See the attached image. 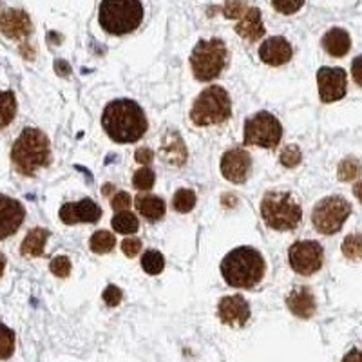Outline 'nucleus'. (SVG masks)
I'll return each instance as SVG.
<instances>
[{
	"mask_svg": "<svg viewBox=\"0 0 362 362\" xmlns=\"http://www.w3.org/2000/svg\"><path fill=\"white\" fill-rule=\"evenodd\" d=\"M322 47L332 57L342 58L351 49V38L348 35V31H344L341 28H334L329 29L328 33L322 37Z\"/></svg>",
	"mask_w": 362,
	"mask_h": 362,
	"instance_id": "22",
	"label": "nucleus"
},
{
	"mask_svg": "<svg viewBox=\"0 0 362 362\" xmlns=\"http://www.w3.org/2000/svg\"><path fill=\"white\" fill-rule=\"evenodd\" d=\"M51 145L49 138L42 131L28 127L21 132L11 148L13 167L22 176H35L38 169L49 165Z\"/></svg>",
	"mask_w": 362,
	"mask_h": 362,
	"instance_id": "3",
	"label": "nucleus"
},
{
	"mask_svg": "<svg viewBox=\"0 0 362 362\" xmlns=\"http://www.w3.org/2000/svg\"><path fill=\"white\" fill-rule=\"evenodd\" d=\"M115 245H116L115 235L107 230H98L90 235L89 248L90 252H95V254H109V252L115 248Z\"/></svg>",
	"mask_w": 362,
	"mask_h": 362,
	"instance_id": "26",
	"label": "nucleus"
},
{
	"mask_svg": "<svg viewBox=\"0 0 362 362\" xmlns=\"http://www.w3.org/2000/svg\"><path fill=\"white\" fill-rule=\"evenodd\" d=\"M196 202H198V196H196L192 189H180L174 194L173 206L180 214H187V212H190L196 206Z\"/></svg>",
	"mask_w": 362,
	"mask_h": 362,
	"instance_id": "27",
	"label": "nucleus"
},
{
	"mask_svg": "<svg viewBox=\"0 0 362 362\" xmlns=\"http://www.w3.org/2000/svg\"><path fill=\"white\" fill-rule=\"evenodd\" d=\"M218 315L223 325L241 328L250 319V305L243 296H226L219 300Z\"/></svg>",
	"mask_w": 362,
	"mask_h": 362,
	"instance_id": "14",
	"label": "nucleus"
},
{
	"mask_svg": "<svg viewBox=\"0 0 362 362\" xmlns=\"http://www.w3.org/2000/svg\"><path fill=\"white\" fill-rule=\"evenodd\" d=\"M141 250V241L138 238H129L125 241H122V252H124L127 257H134V255L140 254Z\"/></svg>",
	"mask_w": 362,
	"mask_h": 362,
	"instance_id": "38",
	"label": "nucleus"
},
{
	"mask_svg": "<svg viewBox=\"0 0 362 362\" xmlns=\"http://www.w3.org/2000/svg\"><path fill=\"white\" fill-rule=\"evenodd\" d=\"M141 268L148 276H160L165 268V257L158 250H147L141 255Z\"/></svg>",
	"mask_w": 362,
	"mask_h": 362,
	"instance_id": "28",
	"label": "nucleus"
},
{
	"mask_svg": "<svg viewBox=\"0 0 362 362\" xmlns=\"http://www.w3.org/2000/svg\"><path fill=\"white\" fill-rule=\"evenodd\" d=\"M102 127L116 144H136L147 132V116L140 103L119 98L111 102L102 115Z\"/></svg>",
	"mask_w": 362,
	"mask_h": 362,
	"instance_id": "1",
	"label": "nucleus"
},
{
	"mask_svg": "<svg viewBox=\"0 0 362 362\" xmlns=\"http://www.w3.org/2000/svg\"><path fill=\"white\" fill-rule=\"evenodd\" d=\"M235 33L248 42H255L264 37V24L257 8H248L235 24Z\"/></svg>",
	"mask_w": 362,
	"mask_h": 362,
	"instance_id": "20",
	"label": "nucleus"
},
{
	"mask_svg": "<svg viewBox=\"0 0 362 362\" xmlns=\"http://www.w3.org/2000/svg\"><path fill=\"white\" fill-rule=\"evenodd\" d=\"M15 351V332L6 325H0V361L9 358Z\"/></svg>",
	"mask_w": 362,
	"mask_h": 362,
	"instance_id": "31",
	"label": "nucleus"
},
{
	"mask_svg": "<svg viewBox=\"0 0 362 362\" xmlns=\"http://www.w3.org/2000/svg\"><path fill=\"white\" fill-rule=\"evenodd\" d=\"M154 181H156V174L151 167H141L132 176V185L138 190H151L154 187Z\"/></svg>",
	"mask_w": 362,
	"mask_h": 362,
	"instance_id": "32",
	"label": "nucleus"
},
{
	"mask_svg": "<svg viewBox=\"0 0 362 362\" xmlns=\"http://www.w3.org/2000/svg\"><path fill=\"white\" fill-rule=\"evenodd\" d=\"M272 6L281 15H293L305 6V0H272Z\"/></svg>",
	"mask_w": 362,
	"mask_h": 362,
	"instance_id": "36",
	"label": "nucleus"
},
{
	"mask_svg": "<svg viewBox=\"0 0 362 362\" xmlns=\"http://www.w3.org/2000/svg\"><path fill=\"white\" fill-rule=\"evenodd\" d=\"M362 174V165L355 158H346L341 161L337 170V176L341 181H354Z\"/></svg>",
	"mask_w": 362,
	"mask_h": 362,
	"instance_id": "30",
	"label": "nucleus"
},
{
	"mask_svg": "<svg viewBox=\"0 0 362 362\" xmlns=\"http://www.w3.org/2000/svg\"><path fill=\"white\" fill-rule=\"evenodd\" d=\"M144 6L140 0H102L98 22L105 33L124 37L140 28Z\"/></svg>",
	"mask_w": 362,
	"mask_h": 362,
	"instance_id": "5",
	"label": "nucleus"
},
{
	"mask_svg": "<svg viewBox=\"0 0 362 362\" xmlns=\"http://www.w3.org/2000/svg\"><path fill=\"white\" fill-rule=\"evenodd\" d=\"M111 225L112 228H115V232L124 235L134 234V232H138V228H140V223H138L136 214H132V212H129V210H122V212H118V214L112 218Z\"/></svg>",
	"mask_w": 362,
	"mask_h": 362,
	"instance_id": "25",
	"label": "nucleus"
},
{
	"mask_svg": "<svg viewBox=\"0 0 362 362\" xmlns=\"http://www.w3.org/2000/svg\"><path fill=\"white\" fill-rule=\"evenodd\" d=\"M261 218L272 230L290 232L299 226L303 209L292 192L270 190L264 194L261 202Z\"/></svg>",
	"mask_w": 362,
	"mask_h": 362,
	"instance_id": "4",
	"label": "nucleus"
},
{
	"mask_svg": "<svg viewBox=\"0 0 362 362\" xmlns=\"http://www.w3.org/2000/svg\"><path fill=\"white\" fill-rule=\"evenodd\" d=\"M102 299L105 305L111 306V308H115V306H118L119 303H122V299H124V292H122V290H119L116 284H109L107 288L103 290Z\"/></svg>",
	"mask_w": 362,
	"mask_h": 362,
	"instance_id": "37",
	"label": "nucleus"
},
{
	"mask_svg": "<svg viewBox=\"0 0 362 362\" xmlns=\"http://www.w3.org/2000/svg\"><path fill=\"white\" fill-rule=\"evenodd\" d=\"M102 218V209L90 198L80 202H71L60 209V221L64 225H76V223H98Z\"/></svg>",
	"mask_w": 362,
	"mask_h": 362,
	"instance_id": "15",
	"label": "nucleus"
},
{
	"mask_svg": "<svg viewBox=\"0 0 362 362\" xmlns=\"http://www.w3.org/2000/svg\"><path fill=\"white\" fill-rule=\"evenodd\" d=\"M47 238H49V230L40 228V226L33 228V230L25 235L24 241H22L21 254L24 255V257H42V255H44Z\"/></svg>",
	"mask_w": 362,
	"mask_h": 362,
	"instance_id": "23",
	"label": "nucleus"
},
{
	"mask_svg": "<svg viewBox=\"0 0 362 362\" xmlns=\"http://www.w3.org/2000/svg\"><path fill=\"white\" fill-rule=\"evenodd\" d=\"M112 190H115V187H112V185L103 187V194H109V192H112Z\"/></svg>",
	"mask_w": 362,
	"mask_h": 362,
	"instance_id": "45",
	"label": "nucleus"
},
{
	"mask_svg": "<svg viewBox=\"0 0 362 362\" xmlns=\"http://www.w3.org/2000/svg\"><path fill=\"white\" fill-rule=\"evenodd\" d=\"M317 87H319L321 102H339L344 98L346 89H348L346 71L341 67H321L317 71Z\"/></svg>",
	"mask_w": 362,
	"mask_h": 362,
	"instance_id": "11",
	"label": "nucleus"
},
{
	"mask_svg": "<svg viewBox=\"0 0 362 362\" xmlns=\"http://www.w3.org/2000/svg\"><path fill=\"white\" fill-rule=\"evenodd\" d=\"M252 173V156L245 148H230L221 158V174L230 183H245Z\"/></svg>",
	"mask_w": 362,
	"mask_h": 362,
	"instance_id": "12",
	"label": "nucleus"
},
{
	"mask_svg": "<svg viewBox=\"0 0 362 362\" xmlns=\"http://www.w3.org/2000/svg\"><path fill=\"white\" fill-rule=\"evenodd\" d=\"M351 205L341 196H328L321 199L313 206L312 223L315 230L322 235H334L337 234L350 218Z\"/></svg>",
	"mask_w": 362,
	"mask_h": 362,
	"instance_id": "8",
	"label": "nucleus"
},
{
	"mask_svg": "<svg viewBox=\"0 0 362 362\" xmlns=\"http://www.w3.org/2000/svg\"><path fill=\"white\" fill-rule=\"evenodd\" d=\"M25 219V210L18 199L0 194V239L17 234Z\"/></svg>",
	"mask_w": 362,
	"mask_h": 362,
	"instance_id": "13",
	"label": "nucleus"
},
{
	"mask_svg": "<svg viewBox=\"0 0 362 362\" xmlns=\"http://www.w3.org/2000/svg\"><path fill=\"white\" fill-rule=\"evenodd\" d=\"M4 270H6V257H4V254L0 252V277H2Z\"/></svg>",
	"mask_w": 362,
	"mask_h": 362,
	"instance_id": "44",
	"label": "nucleus"
},
{
	"mask_svg": "<svg viewBox=\"0 0 362 362\" xmlns=\"http://www.w3.org/2000/svg\"><path fill=\"white\" fill-rule=\"evenodd\" d=\"M342 254L346 255V259L350 261H362V235L361 234H350L346 235L341 247Z\"/></svg>",
	"mask_w": 362,
	"mask_h": 362,
	"instance_id": "29",
	"label": "nucleus"
},
{
	"mask_svg": "<svg viewBox=\"0 0 362 362\" xmlns=\"http://www.w3.org/2000/svg\"><path fill=\"white\" fill-rule=\"evenodd\" d=\"M228 58V49L221 38L199 40L190 54V67L198 82H212L223 73Z\"/></svg>",
	"mask_w": 362,
	"mask_h": 362,
	"instance_id": "7",
	"label": "nucleus"
},
{
	"mask_svg": "<svg viewBox=\"0 0 362 362\" xmlns=\"http://www.w3.org/2000/svg\"><path fill=\"white\" fill-rule=\"evenodd\" d=\"M0 31L11 40H25L33 31V24L22 9H8L0 15Z\"/></svg>",
	"mask_w": 362,
	"mask_h": 362,
	"instance_id": "16",
	"label": "nucleus"
},
{
	"mask_svg": "<svg viewBox=\"0 0 362 362\" xmlns=\"http://www.w3.org/2000/svg\"><path fill=\"white\" fill-rule=\"evenodd\" d=\"M49 270H51V274H53V276L60 277V279H64V277H69L71 259L67 257V255H57V257L51 261Z\"/></svg>",
	"mask_w": 362,
	"mask_h": 362,
	"instance_id": "35",
	"label": "nucleus"
},
{
	"mask_svg": "<svg viewBox=\"0 0 362 362\" xmlns=\"http://www.w3.org/2000/svg\"><path fill=\"white\" fill-rule=\"evenodd\" d=\"M292 45L284 37L267 38L259 47V58L270 67L284 66V64H288L292 60Z\"/></svg>",
	"mask_w": 362,
	"mask_h": 362,
	"instance_id": "17",
	"label": "nucleus"
},
{
	"mask_svg": "<svg viewBox=\"0 0 362 362\" xmlns=\"http://www.w3.org/2000/svg\"><path fill=\"white\" fill-rule=\"evenodd\" d=\"M247 2L245 0H225V6H223V15L230 21H238L245 15L247 11Z\"/></svg>",
	"mask_w": 362,
	"mask_h": 362,
	"instance_id": "34",
	"label": "nucleus"
},
{
	"mask_svg": "<svg viewBox=\"0 0 362 362\" xmlns=\"http://www.w3.org/2000/svg\"><path fill=\"white\" fill-rule=\"evenodd\" d=\"M300 160H303V154H300V148L297 147V145H288V147H284V151L279 156L281 165H284L286 169H296L297 165L300 163Z\"/></svg>",
	"mask_w": 362,
	"mask_h": 362,
	"instance_id": "33",
	"label": "nucleus"
},
{
	"mask_svg": "<svg viewBox=\"0 0 362 362\" xmlns=\"http://www.w3.org/2000/svg\"><path fill=\"white\" fill-rule=\"evenodd\" d=\"M354 194H355V198L362 203V180L357 181V183L354 185Z\"/></svg>",
	"mask_w": 362,
	"mask_h": 362,
	"instance_id": "43",
	"label": "nucleus"
},
{
	"mask_svg": "<svg viewBox=\"0 0 362 362\" xmlns=\"http://www.w3.org/2000/svg\"><path fill=\"white\" fill-rule=\"evenodd\" d=\"M286 306L290 308V312L293 313L299 319H310V317L315 313V297H313L312 290L308 286H299V288H293L292 292L286 297Z\"/></svg>",
	"mask_w": 362,
	"mask_h": 362,
	"instance_id": "19",
	"label": "nucleus"
},
{
	"mask_svg": "<svg viewBox=\"0 0 362 362\" xmlns=\"http://www.w3.org/2000/svg\"><path fill=\"white\" fill-rule=\"evenodd\" d=\"M230 115L232 102L228 93L219 86H210L194 100L190 119L198 127H209V125L225 124Z\"/></svg>",
	"mask_w": 362,
	"mask_h": 362,
	"instance_id": "6",
	"label": "nucleus"
},
{
	"mask_svg": "<svg viewBox=\"0 0 362 362\" xmlns=\"http://www.w3.org/2000/svg\"><path fill=\"white\" fill-rule=\"evenodd\" d=\"M17 116V98L11 90H0V131L8 127Z\"/></svg>",
	"mask_w": 362,
	"mask_h": 362,
	"instance_id": "24",
	"label": "nucleus"
},
{
	"mask_svg": "<svg viewBox=\"0 0 362 362\" xmlns=\"http://www.w3.org/2000/svg\"><path fill=\"white\" fill-rule=\"evenodd\" d=\"M267 272V263L259 250L252 247H238L221 261V276L232 288L250 290L259 284Z\"/></svg>",
	"mask_w": 362,
	"mask_h": 362,
	"instance_id": "2",
	"label": "nucleus"
},
{
	"mask_svg": "<svg viewBox=\"0 0 362 362\" xmlns=\"http://www.w3.org/2000/svg\"><path fill=\"white\" fill-rule=\"evenodd\" d=\"M342 362H362V350H351L350 354H346Z\"/></svg>",
	"mask_w": 362,
	"mask_h": 362,
	"instance_id": "42",
	"label": "nucleus"
},
{
	"mask_svg": "<svg viewBox=\"0 0 362 362\" xmlns=\"http://www.w3.org/2000/svg\"><path fill=\"white\" fill-rule=\"evenodd\" d=\"M288 261L292 270L299 276H313L325 263V250L317 241H297L290 247Z\"/></svg>",
	"mask_w": 362,
	"mask_h": 362,
	"instance_id": "10",
	"label": "nucleus"
},
{
	"mask_svg": "<svg viewBox=\"0 0 362 362\" xmlns=\"http://www.w3.org/2000/svg\"><path fill=\"white\" fill-rule=\"evenodd\" d=\"M134 160L138 161V163H140V165H144V167H148V165L153 163L154 153H153V151H151V148L141 147V148H138V151H136Z\"/></svg>",
	"mask_w": 362,
	"mask_h": 362,
	"instance_id": "40",
	"label": "nucleus"
},
{
	"mask_svg": "<svg viewBox=\"0 0 362 362\" xmlns=\"http://www.w3.org/2000/svg\"><path fill=\"white\" fill-rule=\"evenodd\" d=\"M283 140V125L274 115L267 111L255 112L245 122V145L263 148H276Z\"/></svg>",
	"mask_w": 362,
	"mask_h": 362,
	"instance_id": "9",
	"label": "nucleus"
},
{
	"mask_svg": "<svg viewBox=\"0 0 362 362\" xmlns=\"http://www.w3.org/2000/svg\"><path fill=\"white\" fill-rule=\"evenodd\" d=\"M160 154L163 161L174 167H181L187 161V145L177 131H169L163 136L160 145Z\"/></svg>",
	"mask_w": 362,
	"mask_h": 362,
	"instance_id": "18",
	"label": "nucleus"
},
{
	"mask_svg": "<svg viewBox=\"0 0 362 362\" xmlns=\"http://www.w3.org/2000/svg\"><path fill=\"white\" fill-rule=\"evenodd\" d=\"M132 199L131 196H129L127 192H118L112 198V209L116 210V212H122V210H129V206H131Z\"/></svg>",
	"mask_w": 362,
	"mask_h": 362,
	"instance_id": "39",
	"label": "nucleus"
},
{
	"mask_svg": "<svg viewBox=\"0 0 362 362\" xmlns=\"http://www.w3.org/2000/svg\"><path fill=\"white\" fill-rule=\"evenodd\" d=\"M136 210L147 219L148 223H156L160 219H163L165 212H167V205H165L163 199L160 196H154V194H140L134 202Z\"/></svg>",
	"mask_w": 362,
	"mask_h": 362,
	"instance_id": "21",
	"label": "nucleus"
},
{
	"mask_svg": "<svg viewBox=\"0 0 362 362\" xmlns=\"http://www.w3.org/2000/svg\"><path fill=\"white\" fill-rule=\"evenodd\" d=\"M351 76L357 82V86L362 87V54L355 58L354 64H351Z\"/></svg>",
	"mask_w": 362,
	"mask_h": 362,
	"instance_id": "41",
	"label": "nucleus"
}]
</instances>
